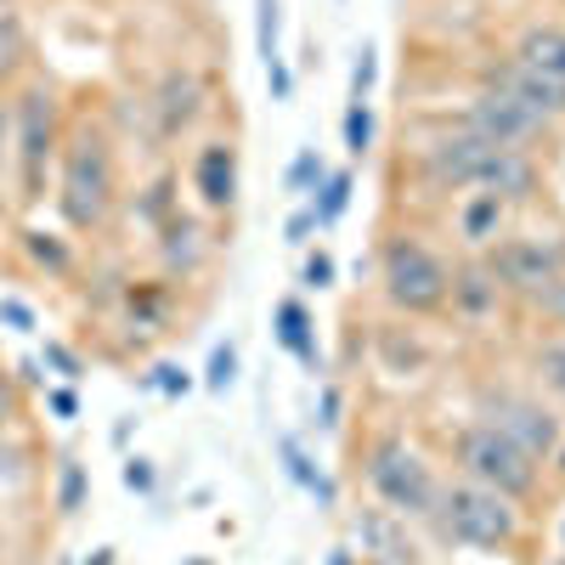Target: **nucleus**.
Instances as JSON below:
<instances>
[{
  "label": "nucleus",
  "instance_id": "4be33fe9",
  "mask_svg": "<svg viewBox=\"0 0 565 565\" xmlns=\"http://www.w3.org/2000/svg\"><path fill=\"white\" fill-rule=\"evenodd\" d=\"M18 244H23V255H29L45 277H68V271H74V249H68V238H57V232L23 226V232H18Z\"/></svg>",
  "mask_w": 565,
  "mask_h": 565
},
{
  "label": "nucleus",
  "instance_id": "3c124183",
  "mask_svg": "<svg viewBox=\"0 0 565 565\" xmlns=\"http://www.w3.org/2000/svg\"><path fill=\"white\" fill-rule=\"evenodd\" d=\"M559 565H565V559H559Z\"/></svg>",
  "mask_w": 565,
  "mask_h": 565
},
{
  "label": "nucleus",
  "instance_id": "49530a36",
  "mask_svg": "<svg viewBox=\"0 0 565 565\" xmlns=\"http://www.w3.org/2000/svg\"><path fill=\"white\" fill-rule=\"evenodd\" d=\"M328 565H351V548H334V559H328Z\"/></svg>",
  "mask_w": 565,
  "mask_h": 565
},
{
  "label": "nucleus",
  "instance_id": "c9c22d12",
  "mask_svg": "<svg viewBox=\"0 0 565 565\" xmlns=\"http://www.w3.org/2000/svg\"><path fill=\"white\" fill-rule=\"evenodd\" d=\"M148 385H153V391H164V396H186V391H193V380H186V367H175V362H159Z\"/></svg>",
  "mask_w": 565,
  "mask_h": 565
},
{
  "label": "nucleus",
  "instance_id": "a878e982",
  "mask_svg": "<svg viewBox=\"0 0 565 565\" xmlns=\"http://www.w3.org/2000/svg\"><path fill=\"white\" fill-rule=\"evenodd\" d=\"M340 136H345V153H351V159H367V153H373V136H380V119H373V103H345Z\"/></svg>",
  "mask_w": 565,
  "mask_h": 565
},
{
  "label": "nucleus",
  "instance_id": "412c9836",
  "mask_svg": "<svg viewBox=\"0 0 565 565\" xmlns=\"http://www.w3.org/2000/svg\"><path fill=\"white\" fill-rule=\"evenodd\" d=\"M34 63V40L18 18V7H0V90H12Z\"/></svg>",
  "mask_w": 565,
  "mask_h": 565
},
{
  "label": "nucleus",
  "instance_id": "cd10ccee",
  "mask_svg": "<svg viewBox=\"0 0 565 565\" xmlns=\"http://www.w3.org/2000/svg\"><path fill=\"white\" fill-rule=\"evenodd\" d=\"M232 385H238V345L221 340L204 362V391H232Z\"/></svg>",
  "mask_w": 565,
  "mask_h": 565
},
{
  "label": "nucleus",
  "instance_id": "f704fd0d",
  "mask_svg": "<svg viewBox=\"0 0 565 565\" xmlns=\"http://www.w3.org/2000/svg\"><path fill=\"white\" fill-rule=\"evenodd\" d=\"M119 476H125V487H130V492L148 498V492H153V481H159V469H153V458H125Z\"/></svg>",
  "mask_w": 565,
  "mask_h": 565
},
{
  "label": "nucleus",
  "instance_id": "37998d69",
  "mask_svg": "<svg viewBox=\"0 0 565 565\" xmlns=\"http://www.w3.org/2000/svg\"><path fill=\"white\" fill-rule=\"evenodd\" d=\"M7 153H12V103L0 90V170H7Z\"/></svg>",
  "mask_w": 565,
  "mask_h": 565
},
{
  "label": "nucleus",
  "instance_id": "7c9ffc66",
  "mask_svg": "<svg viewBox=\"0 0 565 565\" xmlns=\"http://www.w3.org/2000/svg\"><path fill=\"white\" fill-rule=\"evenodd\" d=\"M23 424V385H18V373L0 362V436H12Z\"/></svg>",
  "mask_w": 565,
  "mask_h": 565
},
{
  "label": "nucleus",
  "instance_id": "a19ab883",
  "mask_svg": "<svg viewBox=\"0 0 565 565\" xmlns=\"http://www.w3.org/2000/svg\"><path fill=\"white\" fill-rule=\"evenodd\" d=\"M0 322L18 328V334H34V311H29L23 300H0Z\"/></svg>",
  "mask_w": 565,
  "mask_h": 565
},
{
  "label": "nucleus",
  "instance_id": "b1692460",
  "mask_svg": "<svg viewBox=\"0 0 565 565\" xmlns=\"http://www.w3.org/2000/svg\"><path fill=\"white\" fill-rule=\"evenodd\" d=\"M282 469H289V481H295V487H306V492L317 498V509H334V503H340L334 481H328L322 469L306 458V447H300V441H282Z\"/></svg>",
  "mask_w": 565,
  "mask_h": 565
},
{
  "label": "nucleus",
  "instance_id": "f8f14e48",
  "mask_svg": "<svg viewBox=\"0 0 565 565\" xmlns=\"http://www.w3.org/2000/svg\"><path fill=\"white\" fill-rule=\"evenodd\" d=\"M503 289H498V277H492V266H487V255H476V249H463L458 260H452V289H447V317H458V322H469V328H481V322H492L498 311H503Z\"/></svg>",
  "mask_w": 565,
  "mask_h": 565
},
{
  "label": "nucleus",
  "instance_id": "6e6552de",
  "mask_svg": "<svg viewBox=\"0 0 565 565\" xmlns=\"http://www.w3.org/2000/svg\"><path fill=\"white\" fill-rule=\"evenodd\" d=\"M63 103H57V85L52 79H29L18 97H12V153H18V186H23V204L45 199V170L57 164L63 153Z\"/></svg>",
  "mask_w": 565,
  "mask_h": 565
},
{
  "label": "nucleus",
  "instance_id": "ddd939ff",
  "mask_svg": "<svg viewBox=\"0 0 565 565\" xmlns=\"http://www.w3.org/2000/svg\"><path fill=\"white\" fill-rule=\"evenodd\" d=\"M148 108H153V119H159V136H164V141L186 136V130H193V125L204 119V108H210L204 74H199V68H164V74H159V85H153V97H148Z\"/></svg>",
  "mask_w": 565,
  "mask_h": 565
},
{
  "label": "nucleus",
  "instance_id": "6ab92c4d",
  "mask_svg": "<svg viewBox=\"0 0 565 565\" xmlns=\"http://www.w3.org/2000/svg\"><path fill=\"white\" fill-rule=\"evenodd\" d=\"M402 526H407V521H396V514H385V509H362V514H356L362 548H380L385 565H413V543L402 537Z\"/></svg>",
  "mask_w": 565,
  "mask_h": 565
},
{
  "label": "nucleus",
  "instance_id": "4468645a",
  "mask_svg": "<svg viewBox=\"0 0 565 565\" xmlns=\"http://www.w3.org/2000/svg\"><path fill=\"white\" fill-rule=\"evenodd\" d=\"M238 186H244V159H238V141L232 136H215L193 153V193L210 215H226L238 204Z\"/></svg>",
  "mask_w": 565,
  "mask_h": 565
},
{
  "label": "nucleus",
  "instance_id": "f257e3e1",
  "mask_svg": "<svg viewBox=\"0 0 565 565\" xmlns=\"http://www.w3.org/2000/svg\"><path fill=\"white\" fill-rule=\"evenodd\" d=\"M413 175H418V186H430V193H441V199L498 193L509 210H526L548 193V175H543L537 153L503 148V141H487V136L463 130V125H447L430 141H418Z\"/></svg>",
  "mask_w": 565,
  "mask_h": 565
},
{
  "label": "nucleus",
  "instance_id": "ea45409f",
  "mask_svg": "<svg viewBox=\"0 0 565 565\" xmlns=\"http://www.w3.org/2000/svg\"><path fill=\"white\" fill-rule=\"evenodd\" d=\"M266 85H271V103H289V97H295V74L282 68V57L266 63Z\"/></svg>",
  "mask_w": 565,
  "mask_h": 565
},
{
  "label": "nucleus",
  "instance_id": "c756f323",
  "mask_svg": "<svg viewBox=\"0 0 565 565\" xmlns=\"http://www.w3.org/2000/svg\"><path fill=\"white\" fill-rule=\"evenodd\" d=\"M277 29H282V12L277 0H255V45H260V63H277Z\"/></svg>",
  "mask_w": 565,
  "mask_h": 565
},
{
  "label": "nucleus",
  "instance_id": "0eeeda50",
  "mask_svg": "<svg viewBox=\"0 0 565 565\" xmlns=\"http://www.w3.org/2000/svg\"><path fill=\"white\" fill-rule=\"evenodd\" d=\"M469 418L492 424L498 436H509L521 452H532L537 463H548L565 441V418L559 407L532 391V385H503V380H481L476 391H469Z\"/></svg>",
  "mask_w": 565,
  "mask_h": 565
},
{
  "label": "nucleus",
  "instance_id": "f3484780",
  "mask_svg": "<svg viewBox=\"0 0 565 565\" xmlns=\"http://www.w3.org/2000/svg\"><path fill=\"white\" fill-rule=\"evenodd\" d=\"M271 334H277V345L289 351L300 367H311V373H322V345H317V317H311V306L300 300V295H289V300H277L271 306Z\"/></svg>",
  "mask_w": 565,
  "mask_h": 565
},
{
  "label": "nucleus",
  "instance_id": "1a4fd4ad",
  "mask_svg": "<svg viewBox=\"0 0 565 565\" xmlns=\"http://www.w3.org/2000/svg\"><path fill=\"white\" fill-rule=\"evenodd\" d=\"M487 266L509 300L537 306L565 277V238H554V232H503L487 249Z\"/></svg>",
  "mask_w": 565,
  "mask_h": 565
},
{
  "label": "nucleus",
  "instance_id": "c85d7f7f",
  "mask_svg": "<svg viewBox=\"0 0 565 565\" xmlns=\"http://www.w3.org/2000/svg\"><path fill=\"white\" fill-rule=\"evenodd\" d=\"M322 175H328L322 153H317V148H300L295 164H289V175H282V186H289V193H317V181H322Z\"/></svg>",
  "mask_w": 565,
  "mask_h": 565
},
{
  "label": "nucleus",
  "instance_id": "e433bc0d",
  "mask_svg": "<svg viewBox=\"0 0 565 565\" xmlns=\"http://www.w3.org/2000/svg\"><path fill=\"white\" fill-rule=\"evenodd\" d=\"M532 311H537V317H543L548 328H559V334H565V277L554 282V289H548V295H543V300H537Z\"/></svg>",
  "mask_w": 565,
  "mask_h": 565
},
{
  "label": "nucleus",
  "instance_id": "8fccbe9b",
  "mask_svg": "<svg viewBox=\"0 0 565 565\" xmlns=\"http://www.w3.org/2000/svg\"><path fill=\"white\" fill-rule=\"evenodd\" d=\"M0 7H12V0H0Z\"/></svg>",
  "mask_w": 565,
  "mask_h": 565
},
{
  "label": "nucleus",
  "instance_id": "473e14b6",
  "mask_svg": "<svg viewBox=\"0 0 565 565\" xmlns=\"http://www.w3.org/2000/svg\"><path fill=\"white\" fill-rule=\"evenodd\" d=\"M40 367H52V373H57V380H63V385H74V380H79V373H85V362H79V351H68L63 340H45V345H40Z\"/></svg>",
  "mask_w": 565,
  "mask_h": 565
},
{
  "label": "nucleus",
  "instance_id": "a211bd4d",
  "mask_svg": "<svg viewBox=\"0 0 565 565\" xmlns=\"http://www.w3.org/2000/svg\"><path fill=\"white\" fill-rule=\"evenodd\" d=\"M159 255H164V266L170 271H199L204 266V255H210V244H204V226L193 221V215H170L164 226H159Z\"/></svg>",
  "mask_w": 565,
  "mask_h": 565
},
{
  "label": "nucleus",
  "instance_id": "393cba45",
  "mask_svg": "<svg viewBox=\"0 0 565 565\" xmlns=\"http://www.w3.org/2000/svg\"><path fill=\"white\" fill-rule=\"evenodd\" d=\"M85 498H90V469L74 452H63L57 458V514H63V521H74V514L85 509Z\"/></svg>",
  "mask_w": 565,
  "mask_h": 565
},
{
  "label": "nucleus",
  "instance_id": "9b49d317",
  "mask_svg": "<svg viewBox=\"0 0 565 565\" xmlns=\"http://www.w3.org/2000/svg\"><path fill=\"white\" fill-rule=\"evenodd\" d=\"M476 85L503 90V97H514L521 108L543 114L548 125H565V85H559V79H543V74H532V68H521L514 57L481 63V68H476Z\"/></svg>",
  "mask_w": 565,
  "mask_h": 565
},
{
  "label": "nucleus",
  "instance_id": "39448f33",
  "mask_svg": "<svg viewBox=\"0 0 565 565\" xmlns=\"http://www.w3.org/2000/svg\"><path fill=\"white\" fill-rule=\"evenodd\" d=\"M447 458H452V476L476 481V487H492V492H503L509 503H521V509H532L548 492V469L532 452H521L509 436H498L492 424H481V418H463L458 430L447 436Z\"/></svg>",
  "mask_w": 565,
  "mask_h": 565
},
{
  "label": "nucleus",
  "instance_id": "09e8293b",
  "mask_svg": "<svg viewBox=\"0 0 565 565\" xmlns=\"http://www.w3.org/2000/svg\"><path fill=\"white\" fill-rule=\"evenodd\" d=\"M559 537H565V521H559Z\"/></svg>",
  "mask_w": 565,
  "mask_h": 565
},
{
  "label": "nucleus",
  "instance_id": "79ce46f5",
  "mask_svg": "<svg viewBox=\"0 0 565 565\" xmlns=\"http://www.w3.org/2000/svg\"><path fill=\"white\" fill-rule=\"evenodd\" d=\"M340 413H345V402H340L334 385H328V391H322V418H317V424H322V430H340Z\"/></svg>",
  "mask_w": 565,
  "mask_h": 565
},
{
  "label": "nucleus",
  "instance_id": "4c0bfd02",
  "mask_svg": "<svg viewBox=\"0 0 565 565\" xmlns=\"http://www.w3.org/2000/svg\"><path fill=\"white\" fill-rule=\"evenodd\" d=\"M282 232H289L295 249H311V232H322V226H317V215H311V204H306L300 215H289V226H282Z\"/></svg>",
  "mask_w": 565,
  "mask_h": 565
},
{
  "label": "nucleus",
  "instance_id": "2eb2a0df",
  "mask_svg": "<svg viewBox=\"0 0 565 565\" xmlns=\"http://www.w3.org/2000/svg\"><path fill=\"white\" fill-rule=\"evenodd\" d=\"M509 204L498 199V193H458L452 199V232H458V244L463 249H476V255H487L503 232H509Z\"/></svg>",
  "mask_w": 565,
  "mask_h": 565
},
{
  "label": "nucleus",
  "instance_id": "9d476101",
  "mask_svg": "<svg viewBox=\"0 0 565 565\" xmlns=\"http://www.w3.org/2000/svg\"><path fill=\"white\" fill-rule=\"evenodd\" d=\"M458 125L476 130V136H487V141H503V148H521V153H537L543 141H554V130H559V125H548L543 114L521 108L514 97H503V90H487V85H476V97L463 103V119H458Z\"/></svg>",
  "mask_w": 565,
  "mask_h": 565
},
{
  "label": "nucleus",
  "instance_id": "72a5a7b5",
  "mask_svg": "<svg viewBox=\"0 0 565 565\" xmlns=\"http://www.w3.org/2000/svg\"><path fill=\"white\" fill-rule=\"evenodd\" d=\"M334 255H328V249H306V260H300V282H306V289H334Z\"/></svg>",
  "mask_w": 565,
  "mask_h": 565
},
{
  "label": "nucleus",
  "instance_id": "de8ad7c7",
  "mask_svg": "<svg viewBox=\"0 0 565 565\" xmlns=\"http://www.w3.org/2000/svg\"><path fill=\"white\" fill-rule=\"evenodd\" d=\"M193 565H210V559H193Z\"/></svg>",
  "mask_w": 565,
  "mask_h": 565
},
{
  "label": "nucleus",
  "instance_id": "58836bf2",
  "mask_svg": "<svg viewBox=\"0 0 565 565\" xmlns=\"http://www.w3.org/2000/svg\"><path fill=\"white\" fill-rule=\"evenodd\" d=\"M45 407H52V418H74L79 413V396H74V385H52V391H45Z\"/></svg>",
  "mask_w": 565,
  "mask_h": 565
},
{
  "label": "nucleus",
  "instance_id": "423d86ee",
  "mask_svg": "<svg viewBox=\"0 0 565 565\" xmlns=\"http://www.w3.org/2000/svg\"><path fill=\"white\" fill-rule=\"evenodd\" d=\"M447 289H452V260L424 244L418 232L402 226L380 244V295L396 317L407 322L447 317Z\"/></svg>",
  "mask_w": 565,
  "mask_h": 565
},
{
  "label": "nucleus",
  "instance_id": "20e7f679",
  "mask_svg": "<svg viewBox=\"0 0 565 565\" xmlns=\"http://www.w3.org/2000/svg\"><path fill=\"white\" fill-rule=\"evenodd\" d=\"M430 532L452 548H469V554H514L521 537H526V509L509 503L492 487L447 476L441 498H436V514H430Z\"/></svg>",
  "mask_w": 565,
  "mask_h": 565
},
{
  "label": "nucleus",
  "instance_id": "f03ea898",
  "mask_svg": "<svg viewBox=\"0 0 565 565\" xmlns=\"http://www.w3.org/2000/svg\"><path fill=\"white\" fill-rule=\"evenodd\" d=\"M119 153H114V136L103 119H74L63 130V153H57V186H52V204L63 215V226L74 238H90L119 215Z\"/></svg>",
  "mask_w": 565,
  "mask_h": 565
},
{
  "label": "nucleus",
  "instance_id": "5701e85b",
  "mask_svg": "<svg viewBox=\"0 0 565 565\" xmlns=\"http://www.w3.org/2000/svg\"><path fill=\"white\" fill-rule=\"evenodd\" d=\"M351 193H356V170H328L317 181V199H311L317 226H340V215L351 210Z\"/></svg>",
  "mask_w": 565,
  "mask_h": 565
},
{
  "label": "nucleus",
  "instance_id": "dca6fc26",
  "mask_svg": "<svg viewBox=\"0 0 565 565\" xmlns=\"http://www.w3.org/2000/svg\"><path fill=\"white\" fill-rule=\"evenodd\" d=\"M503 57H514L521 68H532V74H543V79H559V85H565V23H554V18L521 23Z\"/></svg>",
  "mask_w": 565,
  "mask_h": 565
},
{
  "label": "nucleus",
  "instance_id": "a18cd8bd",
  "mask_svg": "<svg viewBox=\"0 0 565 565\" xmlns=\"http://www.w3.org/2000/svg\"><path fill=\"white\" fill-rule=\"evenodd\" d=\"M114 559H119V548H97V554H90L85 565H114Z\"/></svg>",
  "mask_w": 565,
  "mask_h": 565
},
{
  "label": "nucleus",
  "instance_id": "c03bdc74",
  "mask_svg": "<svg viewBox=\"0 0 565 565\" xmlns=\"http://www.w3.org/2000/svg\"><path fill=\"white\" fill-rule=\"evenodd\" d=\"M12 373H18V385H29V391H34V385H45V373H40V356H23V362H18Z\"/></svg>",
  "mask_w": 565,
  "mask_h": 565
},
{
  "label": "nucleus",
  "instance_id": "7ed1b4c3",
  "mask_svg": "<svg viewBox=\"0 0 565 565\" xmlns=\"http://www.w3.org/2000/svg\"><path fill=\"white\" fill-rule=\"evenodd\" d=\"M441 481L447 476L407 441V430H396V424H385V430H373L362 441V487L385 514H396V521L430 526Z\"/></svg>",
  "mask_w": 565,
  "mask_h": 565
},
{
  "label": "nucleus",
  "instance_id": "aec40b11",
  "mask_svg": "<svg viewBox=\"0 0 565 565\" xmlns=\"http://www.w3.org/2000/svg\"><path fill=\"white\" fill-rule=\"evenodd\" d=\"M526 385L543 391L554 407H565V334H548L526 351Z\"/></svg>",
  "mask_w": 565,
  "mask_h": 565
},
{
  "label": "nucleus",
  "instance_id": "bb28decb",
  "mask_svg": "<svg viewBox=\"0 0 565 565\" xmlns=\"http://www.w3.org/2000/svg\"><path fill=\"white\" fill-rule=\"evenodd\" d=\"M29 476H34V452L18 441V430L0 436V492H18Z\"/></svg>",
  "mask_w": 565,
  "mask_h": 565
},
{
  "label": "nucleus",
  "instance_id": "2f4dec72",
  "mask_svg": "<svg viewBox=\"0 0 565 565\" xmlns=\"http://www.w3.org/2000/svg\"><path fill=\"white\" fill-rule=\"evenodd\" d=\"M373 85H380V52L362 45L356 63H351V103H373Z\"/></svg>",
  "mask_w": 565,
  "mask_h": 565
}]
</instances>
